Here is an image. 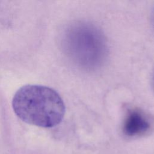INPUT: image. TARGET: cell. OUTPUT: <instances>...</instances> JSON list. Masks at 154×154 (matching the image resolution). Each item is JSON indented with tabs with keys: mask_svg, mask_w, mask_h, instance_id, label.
Returning a JSON list of instances; mask_svg holds the SVG:
<instances>
[{
	"mask_svg": "<svg viewBox=\"0 0 154 154\" xmlns=\"http://www.w3.org/2000/svg\"><path fill=\"white\" fill-rule=\"evenodd\" d=\"M12 107L23 122L42 128L58 125L65 114V105L60 94L45 85L28 84L14 94Z\"/></svg>",
	"mask_w": 154,
	"mask_h": 154,
	"instance_id": "cell-1",
	"label": "cell"
},
{
	"mask_svg": "<svg viewBox=\"0 0 154 154\" xmlns=\"http://www.w3.org/2000/svg\"><path fill=\"white\" fill-rule=\"evenodd\" d=\"M65 45L67 52L78 67L95 70L105 62L108 47L102 32L88 22L78 21L68 29Z\"/></svg>",
	"mask_w": 154,
	"mask_h": 154,
	"instance_id": "cell-2",
	"label": "cell"
},
{
	"mask_svg": "<svg viewBox=\"0 0 154 154\" xmlns=\"http://www.w3.org/2000/svg\"><path fill=\"white\" fill-rule=\"evenodd\" d=\"M151 123L146 114L141 109L132 107L126 111L123 122V132L128 137L143 135L150 128Z\"/></svg>",
	"mask_w": 154,
	"mask_h": 154,
	"instance_id": "cell-3",
	"label": "cell"
},
{
	"mask_svg": "<svg viewBox=\"0 0 154 154\" xmlns=\"http://www.w3.org/2000/svg\"><path fill=\"white\" fill-rule=\"evenodd\" d=\"M151 23H152V26L154 29V7L152 11V13H151Z\"/></svg>",
	"mask_w": 154,
	"mask_h": 154,
	"instance_id": "cell-4",
	"label": "cell"
},
{
	"mask_svg": "<svg viewBox=\"0 0 154 154\" xmlns=\"http://www.w3.org/2000/svg\"><path fill=\"white\" fill-rule=\"evenodd\" d=\"M153 84H154V79H153Z\"/></svg>",
	"mask_w": 154,
	"mask_h": 154,
	"instance_id": "cell-5",
	"label": "cell"
}]
</instances>
